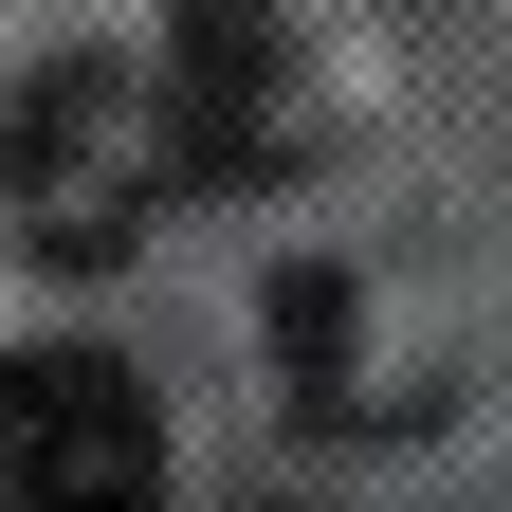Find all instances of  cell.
<instances>
[{
	"instance_id": "1",
	"label": "cell",
	"mask_w": 512,
	"mask_h": 512,
	"mask_svg": "<svg viewBox=\"0 0 512 512\" xmlns=\"http://www.w3.org/2000/svg\"><path fill=\"white\" fill-rule=\"evenodd\" d=\"M183 183H202V147L165 110V55H55L19 92V128H0V202H19L37 256H74V275H110Z\"/></svg>"
},
{
	"instance_id": "2",
	"label": "cell",
	"mask_w": 512,
	"mask_h": 512,
	"mask_svg": "<svg viewBox=\"0 0 512 512\" xmlns=\"http://www.w3.org/2000/svg\"><path fill=\"white\" fill-rule=\"evenodd\" d=\"M147 476H165V421H147V384H128L110 348H19V366H0V494L128 512Z\"/></svg>"
},
{
	"instance_id": "3",
	"label": "cell",
	"mask_w": 512,
	"mask_h": 512,
	"mask_svg": "<svg viewBox=\"0 0 512 512\" xmlns=\"http://www.w3.org/2000/svg\"><path fill=\"white\" fill-rule=\"evenodd\" d=\"M165 110H183V147H202V183L275 165V110H293L275 0H165Z\"/></svg>"
}]
</instances>
